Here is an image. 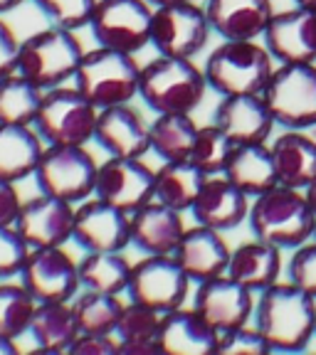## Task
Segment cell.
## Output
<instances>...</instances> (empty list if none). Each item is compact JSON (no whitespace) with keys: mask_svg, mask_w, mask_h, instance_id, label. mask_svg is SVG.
Returning a JSON list of instances; mask_svg holds the SVG:
<instances>
[{"mask_svg":"<svg viewBox=\"0 0 316 355\" xmlns=\"http://www.w3.org/2000/svg\"><path fill=\"white\" fill-rule=\"evenodd\" d=\"M133 57L97 44L94 50H84L72 84L97 109L131 104L141 82V64Z\"/></svg>","mask_w":316,"mask_h":355,"instance_id":"cell-6","label":"cell"},{"mask_svg":"<svg viewBox=\"0 0 316 355\" xmlns=\"http://www.w3.org/2000/svg\"><path fill=\"white\" fill-rule=\"evenodd\" d=\"M163 313L151 309V306L128 301L124 304L122 318L117 326V338L119 340H131V338H158L161 331Z\"/></svg>","mask_w":316,"mask_h":355,"instance_id":"cell-39","label":"cell"},{"mask_svg":"<svg viewBox=\"0 0 316 355\" xmlns=\"http://www.w3.org/2000/svg\"><path fill=\"white\" fill-rule=\"evenodd\" d=\"M247 225L252 237L279 247L282 252H292L314 237L316 215L304 190L277 183L250 200Z\"/></svg>","mask_w":316,"mask_h":355,"instance_id":"cell-2","label":"cell"},{"mask_svg":"<svg viewBox=\"0 0 316 355\" xmlns=\"http://www.w3.org/2000/svg\"><path fill=\"white\" fill-rule=\"evenodd\" d=\"M294 6H304V8H316V0H294Z\"/></svg>","mask_w":316,"mask_h":355,"instance_id":"cell-51","label":"cell"},{"mask_svg":"<svg viewBox=\"0 0 316 355\" xmlns=\"http://www.w3.org/2000/svg\"><path fill=\"white\" fill-rule=\"evenodd\" d=\"M311 239H316V227H314V237H311Z\"/></svg>","mask_w":316,"mask_h":355,"instance_id":"cell-52","label":"cell"},{"mask_svg":"<svg viewBox=\"0 0 316 355\" xmlns=\"http://www.w3.org/2000/svg\"><path fill=\"white\" fill-rule=\"evenodd\" d=\"M284 252L279 247L262 242V239H250L235 247L228 261V277L238 284L247 286L250 291L260 294L272 284L282 282L284 272Z\"/></svg>","mask_w":316,"mask_h":355,"instance_id":"cell-26","label":"cell"},{"mask_svg":"<svg viewBox=\"0 0 316 355\" xmlns=\"http://www.w3.org/2000/svg\"><path fill=\"white\" fill-rule=\"evenodd\" d=\"M206 180V173H200L188 158L163 161L161 168H156L153 175V200L185 215V212H190Z\"/></svg>","mask_w":316,"mask_h":355,"instance_id":"cell-31","label":"cell"},{"mask_svg":"<svg viewBox=\"0 0 316 355\" xmlns=\"http://www.w3.org/2000/svg\"><path fill=\"white\" fill-rule=\"evenodd\" d=\"M119 355H163L158 338H131L119 340Z\"/></svg>","mask_w":316,"mask_h":355,"instance_id":"cell-46","label":"cell"},{"mask_svg":"<svg viewBox=\"0 0 316 355\" xmlns=\"http://www.w3.org/2000/svg\"><path fill=\"white\" fill-rule=\"evenodd\" d=\"M44 150V141L35 126H17V123H0V178L20 183L33 178Z\"/></svg>","mask_w":316,"mask_h":355,"instance_id":"cell-30","label":"cell"},{"mask_svg":"<svg viewBox=\"0 0 316 355\" xmlns=\"http://www.w3.org/2000/svg\"><path fill=\"white\" fill-rule=\"evenodd\" d=\"M72 242L84 252H124L131 244L128 215L92 195L74 210Z\"/></svg>","mask_w":316,"mask_h":355,"instance_id":"cell-16","label":"cell"},{"mask_svg":"<svg viewBox=\"0 0 316 355\" xmlns=\"http://www.w3.org/2000/svg\"><path fill=\"white\" fill-rule=\"evenodd\" d=\"M44 92L25 79L20 72H13L0 79V123L33 126L38 119Z\"/></svg>","mask_w":316,"mask_h":355,"instance_id":"cell-34","label":"cell"},{"mask_svg":"<svg viewBox=\"0 0 316 355\" xmlns=\"http://www.w3.org/2000/svg\"><path fill=\"white\" fill-rule=\"evenodd\" d=\"M151 17L146 0H97L89 33L99 47L136 55L151 44Z\"/></svg>","mask_w":316,"mask_h":355,"instance_id":"cell-10","label":"cell"},{"mask_svg":"<svg viewBox=\"0 0 316 355\" xmlns=\"http://www.w3.org/2000/svg\"><path fill=\"white\" fill-rule=\"evenodd\" d=\"M131 261L124 252H84L79 259V284L101 294H126Z\"/></svg>","mask_w":316,"mask_h":355,"instance_id":"cell-32","label":"cell"},{"mask_svg":"<svg viewBox=\"0 0 316 355\" xmlns=\"http://www.w3.org/2000/svg\"><path fill=\"white\" fill-rule=\"evenodd\" d=\"M97 109L74 84H65L44 92L35 131L47 146H87L94 141Z\"/></svg>","mask_w":316,"mask_h":355,"instance_id":"cell-7","label":"cell"},{"mask_svg":"<svg viewBox=\"0 0 316 355\" xmlns=\"http://www.w3.org/2000/svg\"><path fill=\"white\" fill-rule=\"evenodd\" d=\"M213 35L220 40H262L272 20V0H206Z\"/></svg>","mask_w":316,"mask_h":355,"instance_id":"cell-24","label":"cell"},{"mask_svg":"<svg viewBox=\"0 0 316 355\" xmlns=\"http://www.w3.org/2000/svg\"><path fill=\"white\" fill-rule=\"evenodd\" d=\"M233 148H235V144L225 136V131H222L220 126L206 123V126H198L188 161L193 163L200 173H206L208 178L222 175Z\"/></svg>","mask_w":316,"mask_h":355,"instance_id":"cell-37","label":"cell"},{"mask_svg":"<svg viewBox=\"0 0 316 355\" xmlns=\"http://www.w3.org/2000/svg\"><path fill=\"white\" fill-rule=\"evenodd\" d=\"M52 25L67 30L89 28V20L94 15L97 0H30Z\"/></svg>","mask_w":316,"mask_h":355,"instance_id":"cell-38","label":"cell"},{"mask_svg":"<svg viewBox=\"0 0 316 355\" xmlns=\"http://www.w3.org/2000/svg\"><path fill=\"white\" fill-rule=\"evenodd\" d=\"M158 340L163 355H217V331L193 306L163 313Z\"/></svg>","mask_w":316,"mask_h":355,"instance_id":"cell-25","label":"cell"},{"mask_svg":"<svg viewBox=\"0 0 316 355\" xmlns=\"http://www.w3.org/2000/svg\"><path fill=\"white\" fill-rule=\"evenodd\" d=\"M15 185L17 183H10V180H3V178H0V227L15 225L17 215H20L22 200Z\"/></svg>","mask_w":316,"mask_h":355,"instance_id":"cell-45","label":"cell"},{"mask_svg":"<svg viewBox=\"0 0 316 355\" xmlns=\"http://www.w3.org/2000/svg\"><path fill=\"white\" fill-rule=\"evenodd\" d=\"M153 175L156 171L146 166L144 158L109 155L97 171L94 198L131 215L153 200Z\"/></svg>","mask_w":316,"mask_h":355,"instance_id":"cell-14","label":"cell"},{"mask_svg":"<svg viewBox=\"0 0 316 355\" xmlns=\"http://www.w3.org/2000/svg\"><path fill=\"white\" fill-rule=\"evenodd\" d=\"M20 284L38 301H72L79 294V261L65 247L30 250Z\"/></svg>","mask_w":316,"mask_h":355,"instance_id":"cell-13","label":"cell"},{"mask_svg":"<svg viewBox=\"0 0 316 355\" xmlns=\"http://www.w3.org/2000/svg\"><path fill=\"white\" fill-rule=\"evenodd\" d=\"M82 55L84 47L74 30L50 25L20 40L17 72L38 84L42 92H50V89L72 84Z\"/></svg>","mask_w":316,"mask_h":355,"instance_id":"cell-5","label":"cell"},{"mask_svg":"<svg viewBox=\"0 0 316 355\" xmlns=\"http://www.w3.org/2000/svg\"><path fill=\"white\" fill-rule=\"evenodd\" d=\"M279 185L304 190L316 178V141L306 131L284 128L269 144Z\"/></svg>","mask_w":316,"mask_h":355,"instance_id":"cell-27","label":"cell"},{"mask_svg":"<svg viewBox=\"0 0 316 355\" xmlns=\"http://www.w3.org/2000/svg\"><path fill=\"white\" fill-rule=\"evenodd\" d=\"M72 304L79 321V331L117 336L119 318L124 311V301L117 294H101V291L84 288L82 294L74 296Z\"/></svg>","mask_w":316,"mask_h":355,"instance_id":"cell-35","label":"cell"},{"mask_svg":"<svg viewBox=\"0 0 316 355\" xmlns=\"http://www.w3.org/2000/svg\"><path fill=\"white\" fill-rule=\"evenodd\" d=\"M304 195H306V200H309L311 210H314V215H316V178L304 188Z\"/></svg>","mask_w":316,"mask_h":355,"instance_id":"cell-49","label":"cell"},{"mask_svg":"<svg viewBox=\"0 0 316 355\" xmlns=\"http://www.w3.org/2000/svg\"><path fill=\"white\" fill-rule=\"evenodd\" d=\"M277 60L260 40H222L203 64L208 89L220 96L262 94Z\"/></svg>","mask_w":316,"mask_h":355,"instance_id":"cell-3","label":"cell"},{"mask_svg":"<svg viewBox=\"0 0 316 355\" xmlns=\"http://www.w3.org/2000/svg\"><path fill=\"white\" fill-rule=\"evenodd\" d=\"M287 282L316 299V239H309L301 247L292 250V257L287 261Z\"/></svg>","mask_w":316,"mask_h":355,"instance_id":"cell-41","label":"cell"},{"mask_svg":"<svg viewBox=\"0 0 316 355\" xmlns=\"http://www.w3.org/2000/svg\"><path fill=\"white\" fill-rule=\"evenodd\" d=\"M262 99L277 126L297 131L316 126V64H277Z\"/></svg>","mask_w":316,"mask_h":355,"instance_id":"cell-9","label":"cell"},{"mask_svg":"<svg viewBox=\"0 0 316 355\" xmlns=\"http://www.w3.org/2000/svg\"><path fill=\"white\" fill-rule=\"evenodd\" d=\"M257 294L230 279L228 274L195 284L193 309L206 318L217 333L250 323L255 316Z\"/></svg>","mask_w":316,"mask_h":355,"instance_id":"cell-17","label":"cell"},{"mask_svg":"<svg viewBox=\"0 0 316 355\" xmlns=\"http://www.w3.org/2000/svg\"><path fill=\"white\" fill-rule=\"evenodd\" d=\"M262 42L277 64H316V8L274 12Z\"/></svg>","mask_w":316,"mask_h":355,"instance_id":"cell-15","label":"cell"},{"mask_svg":"<svg viewBox=\"0 0 316 355\" xmlns=\"http://www.w3.org/2000/svg\"><path fill=\"white\" fill-rule=\"evenodd\" d=\"M28 254H30V247H28V242L20 237L15 225L0 227V282L20 277L22 264H25Z\"/></svg>","mask_w":316,"mask_h":355,"instance_id":"cell-42","label":"cell"},{"mask_svg":"<svg viewBox=\"0 0 316 355\" xmlns=\"http://www.w3.org/2000/svg\"><path fill=\"white\" fill-rule=\"evenodd\" d=\"M250 200L240 188H235L225 175L208 178L193 207L188 215L195 220V225L210 227L215 232H233L242 222H247L250 212Z\"/></svg>","mask_w":316,"mask_h":355,"instance_id":"cell-20","label":"cell"},{"mask_svg":"<svg viewBox=\"0 0 316 355\" xmlns=\"http://www.w3.org/2000/svg\"><path fill=\"white\" fill-rule=\"evenodd\" d=\"M252 323L272 353H299L316 338V299L282 279L257 294Z\"/></svg>","mask_w":316,"mask_h":355,"instance_id":"cell-1","label":"cell"},{"mask_svg":"<svg viewBox=\"0 0 316 355\" xmlns=\"http://www.w3.org/2000/svg\"><path fill=\"white\" fill-rule=\"evenodd\" d=\"M222 175L228 178L235 188L242 190L247 198H255L279 183L269 144L235 146Z\"/></svg>","mask_w":316,"mask_h":355,"instance_id":"cell-29","label":"cell"},{"mask_svg":"<svg viewBox=\"0 0 316 355\" xmlns=\"http://www.w3.org/2000/svg\"><path fill=\"white\" fill-rule=\"evenodd\" d=\"M272 353L269 343L265 340L255 323L228 328L217 333V355H267Z\"/></svg>","mask_w":316,"mask_h":355,"instance_id":"cell-40","label":"cell"},{"mask_svg":"<svg viewBox=\"0 0 316 355\" xmlns=\"http://www.w3.org/2000/svg\"><path fill=\"white\" fill-rule=\"evenodd\" d=\"M190 284L193 282L183 274L173 254H144L131 264L126 294L128 301L168 313L178 306H185Z\"/></svg>","mask_w":316,"mask_h":355,"instance_id":"cell-12","label":"cell"},{"mask_svg":"<svg viewBox=\"0 0 316 355\" xmlns=\"http://www.w3.org/2000/svg\"><path fill=\"white\" fill-rule=\"evenodd\" d=\"M206 92V74L193 60L158 55L141 64L139 99L153 114H193Z\"/></svg>","mask_w":316,"mask_h":355,"instance_id":"cell-4","label":"cell"},{"mask_svg":"<svg viewBox=\"0 0 316 355\" xmlns=\"http://www.w3.org/2000/svg\"><path fill=\"white\" fill-rule=\"evenodd\" d=\"M230 254L233 250L228 247L222 232L193 225V227H185L183 237L173 252V259L178 261V266L183 269L190 282L200 284L228 272Z\"/></svg>","mask_w":316,"mask_h":355,"instance_id":"cell-22","label":"cell"},{"mask_svg":"<svg viewBox=\"0 0 316 355\" xmlns=\"http://www.w3.org/2000/svg\"><path fill=\"white\" fill-rule=\"evenodd\" d=\"M28 336L44 353H69L79 336V321L72 301H38Z\"/></svg>","mask_w":316,"mask_h":355,"instance_id":"cell-28","label":"cell"},{"mask_svg":"<svg viewBox=\"0 0 316 355\" xmlns=\"http://www.w3.org/2000/svg\"><path fill=\"white\" fill-rule=\"evenodd\" d=\"M151 8H161V6H176V3H190V0H146Z\"/></svg>","mask_w":316,"mask_h":355,"instance_id":"cell-50","label":"cell"},{"mask_svg":"<svg viewBox=\"0 0 316 355\" xmlns=\"http://www.w3.org/2000/svg\"><path fill=\"white\" fill-rule=\"evenodd\" d=\"M99 163L87 146H47L40 155L33 178L40 193L79 205L94 195Z\"/></svg>","mask_w":316,"mask_h":355,"instance_id":"cell-8","label":"cell"},{"mask_svg":"<svg viewBox=\"0 0 316 355\" xmlns=\"http://www.w3.org/2000/svg\"><path fill=\"white\" fill-rule=\"evenodd\" d=\"M28 0H0V15H8V12L17 10L20 6H25Z\"/></svg>","mask_w":316,"mask_h":355,"instance_id":"cell-48","label":"cell"},{"mask_svg":"<svg viewBox=\"0 0 316 355\" xmlns=\"http://www.w3.org/2000/svg\"><path fill=\"white\" fill-rule=\"evenodd\" d=\"M213 35L210 20L203 6L195 0L176 6L153 8L151 17V47L158 55L193 60L206 50Z\"/></svg>","mask_w":316,"mask_h":355,"instance_id":"cell-11","label":"cell"},{"mask_svg":"<svg viewBox=\"0 0 316 355\" xmlns=\"http://www.w3.org/2000/svg\"><path fill=\"white\" fill-rule=\"evenodd\" d=\"M131 244L141 254H173L185 232L183 212L151 200L128 215Z\"/></svg>","mask_w":316,"mask_h":355,"instance_id":"cell-23","label":"cell"},{"mask_svg":"<svg viewBox=\"0 0 316 355\" xmlns=\"http://www.w3.org/2000/svg\"><path fill=\"white\" fill-rule=\"evenodd\" d=\"M74 355H119V338L111 333H87L79 331L74 343L69 345Z\"/></svg>","mask_w":316,"mask_h":355,"instance_id":"cell-43","label":"cell"},{"mask_svg":"<svg viewBox=\"0 0 316 355\" xmlns=\"http://www.w3.org/2000/svg\"><path fill=\"white\" fill-rule=\"evenodd\" d=\"M94 141L106 155L119 158H144L151 153L149 123L131 104L99 109L94 128Z\"/></svg>","mask_w":316,"mask_h":355,"instance_id":"cell-21","label":"cell"},{"mask_svg":"<svg viewBox=\"0 0 316 355\" xmlns=\"http://www.w3.org/2000/svg\"><path fill=\"white\" fill-rule=\"evenodd\" d=\"M198 123L193 121V114H156L149 123L151 153H156L161 161H183L193 148Z\"/></svg>","mask_w":316,"mask_h":355,"instance_id":"cell-33","label":"cell"},{"mask_svg":"<svg viewBox=\"0 0 316 355\" xmlns=\"http://www.w3.org/2000/svg\"><path fill=\"white\" fill-rule=\"evenodd\" d=\"M17 353V343L15 338H8L0 333V355H15Z\"/></svg>","mask_w":316,"mask_h":355,"instance_id":"cell-47","label":"cell"},{"mask_svg":"<svg viewBox=\"0 0 316 355\" xmlns=\"http://www.w3.org/2000/svg\"><path fill=\"white\" fill-rule=\"evenodd\" d=\"M17 52H20V40L15 37L8 22L0 20V79L17 72Z\"/></svg>","mask_w":316,"mask_h":355,"instance_id":"cell-44","label":"cell"},{"mask_svg":"<svg viewBox=\"0 0 316 355\" xmlns=\"http://www.w3.org/2000/svg\"><path fill=\"white\" fill-rule=\"evenodd\" d=\"M74 210L77 205L67 200L40 193L38 198L22 202L15 230L28 242L30 250L38 247H65L72 242Z\"/></svg>","mask_w":316,"mask_h":355,"instance_id":"cell-18","label":"cell"},{"mask_svg":"<svg viewBox=\"0 0 316 355\" xmlns=\"http://www.w3.org/2000/svg\"><path fill=\"white\" fill-rule=\"evenodd\" d=\"M213 123L220 126L235 146L267 144V139L272 136V128L277 126L262 94L220 96L213 111Z\"/></svg>","mask_w":316,"mask_h":355,"instance_id":"cell-19","label":"cell"},{"mask_svg":"<svg viewBox=\"0 0 316 355\" xmlns=\"http://www.w3.org/2000/svg\"><path fill=\"white\" fill-rule=\"evenodd\" d=\"M38 299L20 282H0V333L8 338L28 336Z\"/></svg>","mask_w":316,"mask_h":355,"instance_id":"cell-36","label":"cell"}]
</instances>
